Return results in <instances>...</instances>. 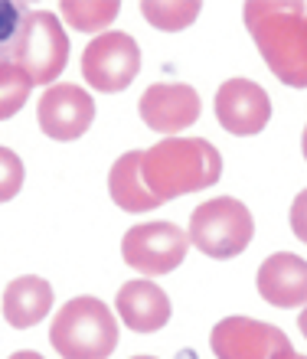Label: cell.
<instances>
[{"label": "cell", "instance_id": "2e32d148", "mask_svg": "<svg viewBox=\"0 0 307 359\" xmlns=\"http://www.w3.org/2000/svg\"><path fill=\"white\" fill-rule=\"evenodd\" d=\"M59 10L69 27L82 29V33H95V29H105L121 7H118V0H62Z\"/></svg>", "mask_w": 307, "mask_h": 359}, {"label": "cell", "instance_id": "e0dca14e", "mask_svg": "<svg viewBox=\"0 0 307 359\" xmlns=\"http://www.w3.org/2000/svg\"><path fill=\"white\" fill-rule=\"evenodd\" d=\"M200 0H144L141 13L157 29H183L200 17Z\"/></svg>", "mask_w": 307, "mask_h": 359}, {"label": "cell", "instance_id": "9a60e30c", "mask_svg": "<svg viewBox=\"0 0 307 359\" xmlns=\"http://www.w3.org/2000/svg\"><path fill=\"white\" fill-rule=\"evenodd\" d=\"M141 161H144V151H128L118 157L108 173V193L115 199V206H121L125 212H147V209L161 206L151 189L144 187Z\"/></svg>", "mask_w": 307, "mask_h": 359}, {"label": "cell", "instance_id": "d6986e66", "mask_svg": "<svg viewBox=\"0 0 307 359\" xmlns=\"http://www.w3.org/2000/svg\"><path fill=\"white\" fill-rule=\"evenodd\" d=\"M23 20H27V7L23 4L0 0V66L13 62V49H17V36Z\"/></svg>", "mask_w": 307, "mask_h": 359}, {"label": "cell", "instance_id": "277c9868", "mask_svg": "<svg viewBox=\"0 0 307 359\" xmlns=\"http://www.w3.org/2000/svg\"><path fill=\"white\" fill-rule=\"evenodd\" d=\"M190 245H196L210 258H236L252 245L255 219L249 206L232 196L206 199L190 216Z\"/></svg>", "mask_w": 307, "mask_h": 359}, {"label": "cell", "instance_id": "7402d4cb", "mask_svg": "<svg viewBox=\"0 0 307 359\" xmlns=\"http://www.w3.org/2000/svg\"><path fill=\"white\" fill-rule=\"evenodd\" d=\"M10 359H43L39 353H29V350H20V353H13Z\"/></svg>", "mask_w": 307, "mask_h": 359}, {"label": "cell", "instance_id": "9c48e42d", "mask_svg": "<svg viewBox=\"0 0 307 359\" xmlns=\"http://www.w3.org/2000/svg\"><path fill=\"white\" fill-rule=\"evenodd\" d=\"M36 121L53 141H79L95 121V98L79 86H49L36 104Z\"/></svg>", "mask_w": 307, "mask_h": 359}, {"label": "cell", "instance_id": "ffe728a7", "mask_svg": "<svg viewBox=\"0 0 307 359\" xmlns=\"http://www.w3.org/2000/svg\"><path fill=\"white\" fill-rule=\"evenodd\" d=\"M23 189V161L10 147H0V203L13 199Z\"/></svg>", "mask_w": 307, "mask_h": 359}, {"label": "cell", "instance_id": "7c38bea8", "mask_svg": "<svg viewBox=\"0 0 307 359\" xmlns=\"http://www.w3.org/2000/svg\"><path fill=\"white\" fill-rule=\"evenodd\" d=\"M259 294L271 307H304L307 304V262L294 252H275L259 268Z\"/></svg>", "mask_w": 307, "mask_h": 359}, {"label": "cell", "instance_id": "30bf717a", "mask_svg": "<svg viewBox=\"0 0 307 359\" xmlns=\"http://www.w3.org/2000/svg\"><path fill=\"white\" fill-rule=\"evenodd\" d=\"M216 118L229 134L249 137L271 121V98L252 79H229L216 92Z\"/></svg>", "mask_w": 307, "mask_h": 359}, {"label": "cell", "instance_id": "ac0fdd59", "mask_svg": "<svg viewBox=\"0 0 307 359\" xmlns=\"http://www.w3.org/2000/svg\"><path fill=\"white\" fill-rule=\"evenodd\" d=\"M29 88H33V82L20 66H13V62L0 66V121L13 118L27 104Z\"/></svg>", "mask_w": 307, "mask_h": 359}, {"label": "cell", "instance_id": "52a82bcc", "mask_svg": "<svg viewBox=\"0 0 307 359\" xmlns=\"http://www.w3.org/2000/svg\"><path fill=\"white\" fill-rule=\"evenodd\" d=\"M141 72V49L128 33H102L82 53V76L95 92H125Z\"/></svg>", "mask_w": 307, "mask_h": 359}, {"label": "cell", "instance_id": "603a6c76", "mask_svg": "<svg viewBox=\"0 0 307 359\" xmlns=\"http://www.w3.org/2000/svg\"><path fill=\"white\" fill-rule=\"evenodd\" d=\"M298 327H301V333H304V340H307V307L301 311V317H298Z\"/></svg>", "mask_w": 307, "mask_h": 359}, {"label": "cell", "instance_id": "cb8c5ba5", "mask_svg": "<svg viewBox=\"0 0 307 359\" xmlns=\"http://www.w3.org/2000/svg\"><path fill=\"white\" fill-rule=\"evenodd\" d=\"M275 359H307V356H301V353H294V350H285L281 356H275Z\"/></svg>", "mask_w": 307, "mask_h": 359}, {"label": "cell", "instance_id": "d4e9b609", "mask_svg": "<svg viewBox=\"0 0 307 359\" xmlns=\"http://www.w3.org/2000/svg\"><path fill=\"white\" fill-rule=\"evenodd\" d=\"M301 151H304V161H307V128H304V137H301Z\"/></svg>", "mask_w": 307, "mask_h": 359}, {"label": "cell", "instance_id": "ba28073f", "mask_svg": "<svg viewBox=\"0 0 307 359\" xmlns=\"http://www.w3.org/2000/svg\"><path fill=\"white\" fill-rule=\"evenodd\" d=\"M216 359H275L291 350L285 330L252 317H226L210 333Z\"/></svg>", "mask_w": 307, "mask_h": 359}, {"label": "cell", "instance_id": "5bb4252c", "mask_svg": "<svg viewBox=\"0 0 307 359\" xmlns=\"http://www.w3.org/2000/svg\"><path fill=\"white\" fill-rule=\"evenodd\" d=\"M53 311V287L49 281L36 278V274H23L17 281L7 284L4 291V317L10 327L27 330L33 323H39Z\"/></svg>", "mask_w": 307, "mask_h": 359}, {"label": "cell", "instance_id": "8fae6325", "mask_svg": "<svg viewBox=\"0 0 307 359\" xmlns=\"http://www.w3.org/2000/svg\"><path fill=\"white\" fill-rule=\"evenodd\" d=\"M137 111H141V121L151 131L177 134L200 118L203 102H200V92L183 86V82H157V86H151L141 95Z\"/></svg>", "mask_w": 307, "mask_h": 359}, {"label": "cell", "instance_id": "3957f363", "mask_svg": "<svg viewBox=\"0 0 307 359\" xmlns=\"http://www.w3.org/2000/svg\"><path fill=\"white\" fill-rule=\"evenodd\" d=\"M49 343L62 359H108L118 346V323L98 297H72L59 307Z\"/></svg>", "mask_w": 307, "mask_h": 359}, {"label": "cell", "instance_id": "7a4b0ae2", "mask_svg": "<svg viewBox=\"0 0 307 359\" xmlns=\"http://www.w3.org/2000/svg\"><path fill=\"white\" fill-rule=\"evenodd\" d=\"M222 173V157L203 137H167L144 151L141 177L157 203L212 187Z\"/></svg>", "mask_w": 307, "mask_h": 359}, {"label": "cell", "instance_id": "6da1fadb", "mask_svg": "<svg viewBox=\"0 0 307 359\" xmlns=\"http://www.w3.org/2000/svg\"><path fill=\"white\" fill-rule=\"evenodd\" d=\"M245 27L268 69L291 88H307V13L298 0H249Z\"/></svg>", "mask_w": 307, "mask_h": 359}, {"label": "cell", "instance_id": "4fadbf2b", "mask_svg": "<svg viewBox=\"0 0 307 359\" xmlns=\"http://www.w3.org/2000/svg\"><path fill=\"white\" fill-rule=\"evenodd\" d=\"M115 307L121 313V323L135 333H157L163 323L170 320V301L167 294L147 278L121 284L115 297Z\"/></svg>", "mask_w": 307, "mask_h": 359}, {"label": "cell", "instance_id": "44dd1931", "mask_svg": "<svg viewBox=\"0 0 307 359\" xmlns=\"http://www.w3.org/2000/svg\"><path fill=\"white\" fill-rule=\"evenodd\" d=\"M291 232L307 245V189H301L291 203Z\"/></svg>", "mask_w": 307, "mask_h": 359}, {"label": "cell", "instance_id": "484cf974", "mask_svg": "<svg viewBox=\"0 0 307 359\" xmlns=\"http://www.w3.org/2000/svg\"><path fill=\"white\" fill-rule=\"evenodd\" d=\"M135 359H154V356H135Z\"/></svg>", "mask_w": 307, "mask_h": 359}, {"label": "cell", "instance_id": "5b68a950", "mask_svg": "<svg viewBox=\"0 0 307 359\" xmlns=\"http://www.w3.org/2000/svg\"><path fill=\"white\" fill-rule=\"evenodd\" d=\"M69 62V36L56 13L49 10H29L17 36L13 66L29 76V82L49 86Z\"/></svg>", "mask_w": 307, "mask_h": 359}, {"label": "cell", "instance_id": "8992f818", "mask_svg": "<svg viewBox=\"0 0 307 359\" xmlns=\"http://www.w3.org/2000/svg\"><path fill=\"white\" fill-rule=\"evenodd\" d=\"M190 248V236L177 229L173 222H141L131 226L121 238V255L128 268L147 274H170L177 265H183Z\"/></svg>", "mask_w": 307, "mask_h": 359}]
</instances>
